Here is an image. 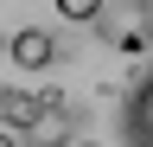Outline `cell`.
I'll use <instances>...</instances> for the list:
<instances>
[{
	"label": "cell",
	"mask_w": 153,
	"mask_h": 147,
	"mask_svg": "<svg viewBox=\"0 0 153 147\" xmlns=\"http://www.w3.org/2000/svg\"><path fill=\"white\" fill-rule=\"evenodd\" d=\"M76 128H83V109L64 96H45L38 122L26 128V147H76Z\"/></svg>",
	"instance_id": "6da1fadb"
},
{
	"label": "cell",
	"mask_w": 153,
	"mask_h": 147,
	"mask_svg": "<svg viewBox=\"0 0 153 147\" xmlns=\"http://www.w3.org/2000/svg\"><path fill=\"white\" fill-rule=\"evenodd\" d=\"M121 147H153V70L128 90V109H121Z\"/></svg>",
	"instance_id": "7a4b0ae2"
},
{
	"label": "cell",
	"mask_w": 153,
	"mask_h": 147,
	"mask_svg": "<svg viewBox=\"0 0 153 147\" xmlns=\"http://www.w3.org/2000/svg\"><path fill=\"white\" fill-rule=\"evenodd\" d=\"M57 58V39L51 32H38V26H19L13 32V70H45Z\"/></svg>",
	"instance_id": "3957f363"
},
{
	"label": "cell",
	"mask_w": 153,
	"mask_h": 147,
	"mask_svg": "<svg viewBox=\"0 0 153 147\" xmlns=\"http://www.w3.org/2000/svg\"><path fill=\"white\" fill-rule=\"evenodd\" d=\"M96 13H102V0H57V19H70V26H89Z\"/></svg>",
	"instance_id": "277c9868"
},
{
	"label": "cell",
	"mask_w": 153,
	"mask_h": 147,
	"mask_svg": "<svg viewBox=\"0 0 153 147\" xmlns=\"http://www.w3.org/2000/svg\"><path fill=\"white\" fill-rule=\"evenodd\" d=\"M153 45V26H140V32H121V51H147Z\"/></svg>",
	"instance_id": "5b68a950"
},
{
	"label": "cell",
	"mask_w": 153,
	"mask_h": 147,
	"mask_svg": "<svg viewBox=\"0 0 153 147\" xmlns=\"http://www.w3.org/2000/svg\"><path fill=\"white\" fill-rule=\"evenodd\" d=\"M76 147H102V141H76Z\"/></svg>",
	"instance_id": "8992f818"
}]
</instances>
